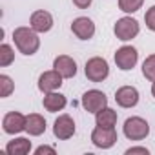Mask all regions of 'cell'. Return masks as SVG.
I'll return each mask as SVG.
<instances>
[{
    "instance_id": "1",
    "label": "cell",
    "mask_w": 155,
    "mask_h": 155,
    "mask_svg": "<svg viewBox=\"0 0 155 155\" xmlns=\"http://www.w3.org/2000/svg\"><path fill=\"white\" fill-rule=\"evenodd\" d=\"M13 42L22 55H35L40 48V38L31 26L29 28H24V26L17 28L13 31Z\"/></svg>"
},
{
    "instance_id": "2",
    "label": "cell",
    "mask_w": 155,
    "mask_h": 155,
    "mask_svg": "<svg viewBox=\"0 0 155 155\" xmlns=\"http://www.w3.org/2000/svg\"><path fill=\"white\" fill-rule=\"evenodd\" d=\"M84 73L91 82H102L104 79H108L110 75V66L106 62V58L102 57H93L86 62L84 66Z\"/></svg>"
},
{
    "instance_id": "3",
    "label": "cell",
    "mask_w": 155,
    "mask_h": 155,
    "mask_svg": "<svg viewBox=\"0 0 155 155\" xmlns=\"http://www.w3.org/2000/svg\"><path fill=\"white\" fill-rule=\"evenodd\" d=\"M113 31H115V37H117L119 40L128 42V40H131V38H135V37L139 35L140 28H139V22H137L135 18H131V17H122V18H119V20L115 22Z\"/></svg>"
},
{
    "instance_id": "4",
    "label": "cell",
    "mask_w": 155,
    "mask_h": 155,
    "mask_svg": "<svg viewBox=\"0 0 155 155\" xmlns=\"http://www.w3.org/2000/svg\"><path fill=\"white\" fill-rule=\"evenodd\" d=\"M122 130H124V135L130 140H140V139L148 137V133H150V126H148V122L142 117H130V119H126Z\"/></svg>"
},
{
    "instance_id": "5",
    "label": "cell",
    "mask_w": 155,
    "mask_h": 155,
    "mask_svg": "<svg viewBox=\"0 0 155 155\" xmlns=\"http://www.w3.org/2000/svg\"><path fill=\"white\" fill-rule=\"evenodd\" d=\"M137 60H139V53H137V49L133 46H122V48H119L115 51V64L122 71L133 69Z\"/></svg>"
},
{
    "instance_id": "6",
    "label": "cell",
    "mask_w": 155,
    "mask_h": 155,
    "mask_svg": "<svg viewBox=\"0 0 155 155\" xmlns=\"http://www.w3.org/2000/svg\"><path fill=\"white\" fill-rule=\"evenodd\" d=\"M108 106V97L101 90H90L82 95V108L90 113H97Z\"/></svg>"
},
{
    "instance_id": "7",
    "label": "cell",
    "mask_w": 155,
    "mask_h": 155,
    "mask_svg": "<svg viewBox=\"0 0 155 155\" xmlns=\"http://www.w3.org/2000/svg\"><path fill=\"white\" fill-rule=\"evenodd\" d=\"M91 142H93L97 148H102V150L111 148V146L117 142V131H115V128L97 126V128L91 131Z\"/></svg>"
},
{
    "instance_id": "8",
    "label": "cell",
    "mask_w": 155,
    "mask_h": 155,
    "mask_svg": "<svg viewBox=\"0 0 155 155\" xmlns=\"http://www.w3.org/2000/svg\"><path fill=\"white\" fill-rule=\"evenodd\" d=\"M62 79H64V77H62L57 69L44 71V73L38 77V90H40L42 93L57 91V90L62 86Z\"/></svg>"
},
{
    "instance_id": "9",
    "label": "cell",
    "mask_w": 155,
    "mask_h": 155,
    "mask_svg": "<svg viewBox=\"0 0 155 155\" xmlns=\"http://www.w3.org/2000/svg\"><path fill=\"white\" fill-rule=\"evenodd\" d=\"M53 133L60 140H68L75 135V120L69 115H58V119L53 124Z\"/></svg>"
},
{
    "instance_id": "10",
    "label": "cell",
    "mask_w": 155,
    "mask_h": 155,
    "mask_svg": "<svg viewBox=\"0 0 155 155\" xmlns=\"http://www.w3.org/2000/svg\"><path fill=\"white\" fill-rule=\"evenodd\" d=\"M71 31L77 38H81V40H90L93 35H95V24L91 18L88 17H79V18H75L73 24H71Z\"/></svg>"
},
{
    "instance_id": "11",
    "label": "cell",
    "mask_w": 155,
    "mask_h": 155,
    "mask_svg": "<svg viewBox=\"0 0 155 155\" xmlns=\"http://www.w3.org/2000/svg\"><path fill=\"white\" fill-rule=\"evenodd\" d=\"M2 128L9 135L20 133L22 130H26V115H22L20 111H9L2 119Z\"/></svg>"
},
{
    "instance_id": "12",
    "label": "cell",
    "mask_w": 155,
    "mask_h": 155,
    "mask_svg": "<svg viewBox=\"0 0 155 155\" xmlns=\"http://www.w3.org/2000/svg\"><path fill=\"white\" fill-rule=\"evenodd\" d=\"M115 101L120 108H133L139 102V91L133 86H122L115 91Z\"/></svg>"
},
{
    "instance_id": "13",
    "label": "cell",
    "mask_w": 155,
    "mask_h": 155,
    "mask_svg": "<svg viewBox=\"0 0 155 155\" xmlns=\"http://www.w3.org/2000/svg\"><path fill=\"white\" fill-rule=\"evenodd\" d=\"M29 26L37 31V33H48L51 28H53V17L51 13L44 11V9H38L31 15L29 18Z\"/></svg>"
},
{
    "instance_id": "14",
    "label": "cell",
    "mask_w": 155,
    "mask_h": 155,
    "mask_svg": "<svg viewBox=\"0 0 155 155\" xmlns=\"http://www.w3.org/2000/svg\"><path fill=\"white\" fill-rule=\"evenodd\" d=\"M53 69H57L64 79H71L77 75V62L68 55H60L53 60Z\"/></svg>"
},
{
    "instance_id": "15",
    "label": "cell",
    "mask_w": 155,
    "mask_h": 155,
    "mask_svg": "<svg viewBox=\"0 0 155 155\" xmlns=\"http://www.w3.org/2000/svg\"><path fill=\"white\" fill-rule=\"evenodd\" d=\"M42 104H44V108H46L49 113H57V111H62V110L66 108L68 101H66V97H64L62 93L49 91V93H46V95H44Z\"/></svg>"
},
{
    "instance_id": "16",
    "label": "cell",
    "mask_w": 155,
    "mask_h": 155,
    "mask_svg": "<svg viewBox=\"0 0 155 155\" xmlns=\"http://www.w3.org/2000/svg\"><path fill=\"white\" fill-rule=\"evenodd\" d=\"M26 131L33 137H38L46 131V119L38 113H31L26 117Z\"/></svg>"
},
{
    "instance_id": "17",
    "label": "cell",
    "mask_w": 155,
    "mask_h": 155,
    "mask_svg": "<svg viewBox=\"0 0 155 155\" xmlns=\"http://www.w3.org/2000/svg\"><path fill=\"white\" fill-rule=\"evenodd\" d=\"M29 151H31V140L26 137L13 139L6 146V153H9V155H26Z\"/></svg>"
},
{
    "instance_id": "18",
    "label": "cell",
    "mask_w": 155,
    "mask_h": 155,
    "mask_svg": "<svg viewBox=\"0 0 155 155\" xmlns=\"http://www.w3.org/2000/svg\"><path fill=\"white\" fill-rule=\"evenodd\" d=\"M95 120H97V126H104V128H115L117 124V111L111 110V108H102L101 111L95 113Z\"/></svg>"
},
{
    "instance_id": "19",
    "label": "cell",
    "mask_w": 155,
    "mask_h": 155,
    "mask_svg": "<svg viewBox=\"0 0 155 155\" xmlns=\"http://www.w3.org/2000/svg\"><path fill=\"white\" fill-rule=\"evenodd\" d=\"M13 60H15L13 48H11L9 44H2V46H0V66H2V68H8Z\"/></svg>"
},
{
    "instance_id": "20",
    "label": "cell",
    "mask_w": 155,
    "mask_h": 155,
    "mask_svg": "<svg viewBox=\"0 0 155 155\" xmlns=\"http://www.w3.org/2000/svg\"><path fill=\"white\" fill-rule=\"evenodd\" d=\"M144 4V0H119V9L124 13H137Z\"/></svg>"
},
{
    "instance_id": "21",
    "label": "cell",
    "mask_w": 155,
    "mask_h": 155,
    "mask_svg": "<svg viewBox=\"0 0 155 155\" xmlns=\"http://www.w3.org/2000/svg\"><path fill=\"white\" fill-rule=\"evenodd\" d=\"M142 75L148 81H155V55L146 57V60L142 62Z\"/></svg>"
},
{
    "instance_id": "22",
    "label": "cell",
    "mask_w": 155,
    "mask_h": 155,
    "mask_svg": "<svg viewBox=\"0 0 155 155\" xmlns=\"http://www.w3.org/2000/svg\"><path fill=\"white\" fill-rule=\"evenodd\" d=\"M13 90H15V84H13V81H11V77L0 75V97H2V99L9 97Z\"/></svg>"
},
{
    "instance_id": "23",
    "label": "cell",
    "mask_w": 155,
    "mask_h": 155,
    "mask_svg": "<svg viewBox=\"0 0 155 155\" xmlns=\"http://www.w3.org/2000/svg\"><path fill=\"white\" fill-rule=\"evenodd\" d=\"M144 22H146V28H148V29L155 31V6H151V8L146 11V15H144Z\"/></svg>"
},
{
    "instance_id": "24",
    "label": "cell",
    "mask_w": 155,
    "mask_h": 155,
    "mask_svg": "<svg viewBox=\"0 0 155 155\" xmlns=\"http://www.w3.org/2000/svg\"><path fill=\"white\" fill-rule=\"evenodd\" d=\"M42 153H51V155H55L57 151H55V148H51V146H38V148L35 150V155H42Z\"/></svg>"
},
{
    "instance_id": "25",
    "label": "cell",
    "mask_w": 155,
    "mask_h": 155,
    "mask_svg": "<svg viewBox=\"0 0 155 155\" xmlns=\"http://www.w3.org/2000/svg\"><path fill=\"white\" fill-rule=\"evenodd\" d=\"M131 153H144V155H148L150 151H148V148L135 146V148H128V150H126V155H131Z\"/></svg>"
},
{
    "instance_id": "26",
    "label": "cell",
    "mask_w": 155,
    "mask_h": 155,
    "mask_svg": "<svg viewBox=\"0 0 155 155\" xmlns=\"http://www.w3.org/2000/svg\"><path fill=\"white\" fill-rule=\"evenodd\" d=\"M91 2H93V0H73V4L79 9H88L91 6Z\"/></svg>"
},
{
    "instance_id": "27",
    "label": "cell",
    "mask_w": 155,
    "mask_h": 155,
    "mask_svg": "<svg viewBox=\"0 0 155 155\" xmlns=\"http://www.w3.org/2000/svg\"><path fill=\"white\" fill-rule=\"evenodd\" d=\"M151 95L155 97V81H153V84H151Z\"/></svg>"
}]
</instances>
